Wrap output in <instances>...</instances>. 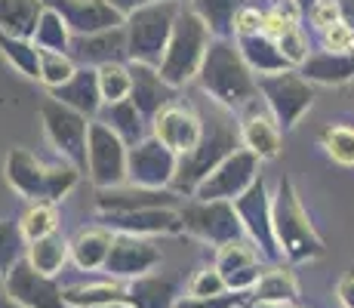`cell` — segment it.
<instances>
[{"label": "cell", "mask_w": 354, "mask_h": 308, "mask_svg": "<svg viewBox=\"0 0 354 308\" xmlns=\"http://www.w3.org/2000/svg\"><path fill=\"white\" fill-rule=\"evenodd\" d=\"M201 120H203L201 139H197V145L188 154H179V170H176L173 185H169L179 197H194L201 182L207 179L228 154H234L237 148H241V129H237L231 111L222 108L219 102H216L209 111H203Z\"/></svg>", "instance_id": "6da1fadb"}, {"label": "cell", "mask_w": 354, "mask_h": 308, "mask_svg": "<svg viewBox=\"0 0 354 308\" xmlns=\"http://www.w3.org/2000/svg\"><path fill=\"white\" fill-rule=\"evenodd\" d=\"M197 80H201V90L213 102H219L222 108H228V111L247 108L259 99L253 68L247 65L241 46L231 44L228 37L209 40V50L203 56Z\"/></svg>", "instance_id": "7a4b0ae2"}, {"label": "cell", "mask_w": 354, "mask_h": 308, "mask_svg": "<svg viewBox=\"0 0 354 308\" xmlns=\"http://www.w3.org/2000/svg\"><path fill=\"white\" fill-rule=\"evenodd\" d=\"M271 222H274V237L277 246H281V256L287 262H311V259L324 256L321 235L311 225V219L296 194V185L287 176L277 182V194L271 197Z\"/></svg>", "instance_id": "3957f363"}, {"label": "cell", "mask_w": 354, "mask_h": 308, "mask_svg": "<svg viewBox=\"0 0 354 308\" xmlns=\"http://www.w3.org/2000/svg\"><path fill=\"white\" fill-rule=\"evenodd\" d=\"M6 182L12 185L16 194H22L25 201H53L59 203L68 191L77 185L80 170H74L71 163H62V167H46L44 161H37L28 148H10L3 163Z\"/></svg>", "instance_id": "277c9868"}, {"label": "cell", "mask_w": 354, "mask_h": 308, "mask_svg": "<svg viewBox=\"0 0 354 308\" xmlns=\"http://www.w3.org/2000/svg\"><path fill=\"white\" fill-rule=\"evenodd\" d=\"M179 10H182L179 0H158V3H148L142 10L129 12L124 19L129 62L160 68L169 34H173V25L179 19Z\"/></svg>", "instance_id": "5b68a950"}, {"label": "cell", "mask_w": 354, "mask_h": 308, "mask_svg": "<svg viewBox=\"0 0 354 308\" xmlns=\"http://www.w3.org/2000/svg\"><path fill=\"white\" fill-rule=\"evenodd\" d=\"M207 50H209L207 22L194 10H179V19L173 25V34H169L167 53H163V62L158 71L163 74L167 84H173L179 90V87H185L188 80L197 78Z\"/></svg>", "instance_id": "8992f818"}, {"label": "cell", "mask_w": 354, "mask_h": 308, "mask_svg": "<svg viewBox=\"0 0 354 308\" xmlns=\"http://www.w3.org/2000/svg\"><path fill=\"white\" fill-rule=\"evenodd\" d=\"M256 87L262 93L265 105H268L271 118L281 127V133H290L302 114L315 105V90L299 71H274V74H259Z\"/></svg>", "instance_id": "52a82bcc"}, {"label": "cell", "mask_w": 354, "mask_h": 308, "mask_svg": "<svg viewBox=\"0 0 354 308\" xmlns=\"http://www.w3.org/2000/svg\"><path fill=\"white\" fill-rule=\"evenodd\" d=\"M179 216H182L185 235L216 246V250L231 241L247 237L241 216H237V210H234V201H197L194 197L185 207H179Z\"/></svg>", "instance_id": "ba28073f"}, {"label": "cell", "mask_w": 354, "mask_h": 308, "mask_svg": "<svg viewBox=\"0 0 354 308\" xmlns=\"http://www.w3.org/2000/svg\"><path fill=\"white\" fill-rule=\"evenodd\" d=\"M40 120H44L46 139L59 148V154L71 163L74 170L86 173V142H90V118L74 108L62 105L59 99H46L40 105Z\"/></svg>", "instance_id": "9c48e42d"}, {"label": "cell", "mask_w": 354, "mask_h": 308, "mask_svg": "<svg viewBox=\"0 0 354 308\" xmlns=\"http://www.w3.org/2000/svg\"><path fill=\"white\" fill-rule=\"evenodd\" d=\"M127 157L129 145L105 127L102 120L90 123V142H86V173L96 188H118L127 182Z\"/></svg>", "instance_id": "30bf717a"}, {"label": "cell", "mask_w": 354, "mask_h": 308, "mask_svg": "<svg viewBox=\"0 0 354 308\" xmlns=\"http://www.w3.org/2000/svg\"><path fill=\"white\" fill-rule=\"evenodd\" d=\"M234 210H237V216H241L247 237L253 241L256 250L262 253L265 262L281 265L283 256H281V246H277V237H274V222H271V194H268V188H265L262 176H259L241 197H234Z\"/></svg>", "instance_id": "8fae6325"}, {"label": "cell", "mask_w": 354, "mask_h": 308, "mask_svg": "<svg viewBox=\"0 0 354 308\" xmlns=\"http://www.w3.org/2000/svg\"><path fill=\"white\" fill-rule=\"evenodd\" d=\"M259 163L262 161L250 148H237L201 182L194 197L197 201H234L259 179Z\"/></svg>", "instance_id": "7c38bea8"}, {"label": "cell", "mask_w": 354, "mask_h": 308, "mask_svg": "<svg viewBox=\"0 0 354 308\" xmlns=\"http://www.w3.org/2000/svg\"><path fill=\"white\" fill-rule=\"evenodd\" d=\"M176 170H179V154L163 145L158 136L142 139L139 145L129 148L127 179L139 188H169Z\"/></svg>", "instance_id": "4fadbf2b"}, {"label": "cell", "mask_w": 354, "mask_h": 308, "mask_svg": "<svg viewBox=\"0 0 354 308\" xmlns=\"http://www.w3.org/2000/svg\"><path fill=\"white\" fill-rule=\"evenodd\" d=\"M6 296L19 308H68L65 290L56 284V278L37 271L28 259H19L3 278Z\"/></svg>", "instance_id": "5bb4252c"}, {"label": "cell", "mask_w": 354, "mask_h": 308, "mask_svg": "<svg viewBox=\"0 0 354 308\" xmlns=\"http://www.w3.org/2000/svg\"><path fill=\"white\" fill-rule=\"evenodd\" d=\"M160 265V250L154 246L148 237L139 235H118L114 231V244L111 253H108L105 271L118 280H133L142 278L148 271H154Z\"/></svg>", "instance_id": "9a60e30c"}, {"label": "cell", "mask_w": 354, "mask_h": 308, "mask_svg": "<svg viewBox=\"0 0 354 308\" xmlns=\"http://www.w3.org/2000/svg\"><path fill=\"white\" fill-rule=\"evenodd\" d=\"M44 3L62 16L71 34H96L124 25V16L108 0H44Z\"/></svg>", "instance_id": "2e32d148"}, {"label": "cell", "mask_w": 354, "mask_h": 308, "mask_svg": "<svg viewBox=\"0 0 354 308\" xmlns=\"http://www.w3.org/2000/svg\"><path fill=\"white\" fill-rule=\"evenodd\" d=\"M102 225L118 235H182V216L176 207H148V210H133V213H105Z\"/></svg>", "instance_id": "e0dca14e"}, {"label": "cell", "mask_w": 354, "mask_h": 308, "mask_svg": "<svg viewBox=\"0 0 354 308\" xmlns=\"http://www.w3.org/2000/svg\"><path fill=\"white\" fill-rule=\"evenodd\" d=\"M129 74H133V87H129V102L142 111V118L151 123L167 105H173L176 99V87L163 80V74L151 65L142 62H127Z\"/></svg>", "instance_id": "ac0fdd59"}, {"label": "cell", "mask_w": 354, "mask_h": 308, "mask_svg": "<svg viewBox=\"0 0 354 308\" xmlns=\"http://www.w3.org/2000/svg\"><path fill=\"white\" fill-rule=\"evenodd\" d=\"M68 56L80 65H108V62H129L127 53V28L118 25V28L108 31H96V34H71V50Z\"/></svg>", "instance_id": "d6986e66"}, {"label": "cell", "mask_w": 354, "mask_h": 308, "mask_svg": "<svg viewBox=\"0 0 354 308\" xmlns=\"http://www.w3.org/2000/svg\"><path fill=\"white\" fill-rule=\"evenodd\" d=\"M151 123H154V136H158L167 148H173L176 154L192 152L197 145V139H201V129H203L201 114H194L192 108H185V105H167Z\"/></svg>", "instance_id": "ffe728a7"}, {"label": "cell", "mask_w": 354, "mask_h": 308, "mask_svg": "<svg viewBox=\"0 0 354 308\" xmlns=\"http://www.w3.org/2000/svg\"><path fill=\"white\" fill-rule=\"evenodd\" d=\"M179 194L173 188H99L96 210L105 213H133V210H148V207H176Z\"/></svg>", "instance_id": "44dd1931"}, {"label": "cell", "mask_w": 354, "mask_h": 308, "mask_svg": "<svg viewBox=\"0 0 354 308\" xmlns=\"http://www.w3.org/2000/svg\"><path fill=\"white\" fill-rule=\"evenodd\" d=\"M53 99H59L62 105L74 108V111L86 114V118H96L102 111V90H99V68H90V65H80L74 71V78L68 84L50 90Z\"/></svg>", "instance_id": "7402d4cb"}, {"label": "cell", "mask_w": 354, "mask_h": 308, "mask_svg": "<svg viewBox=\"0 0 354 308\" xmlns=\"http://www.w3.org/2000/svg\"><path fill=\"white\" fill-rule=\"evenodd\" d=\"M179 280L167 275H142L127 284V302L133 308H176L179 302Z\"/></svg>", "instance_id": "603a6c76"}, {"label": "cell", "mask_w": 354, "mask_h": 308, "mask_svg": "<svg viewBox=\"0 0 354 308\" xmlns=\"http://www.w3.org/2000/svg\"><path fill=\"white\" fill-rule=\"evenodd\" d=\"M299 74H302L308 84H348L354 80V50L348 53H311L308 59L299 65Z\"/></svg>", "instance_id": "cb8c5ba5"}, {"label": "cell", "mask_w": 354, "mask_h": 308, "mask_svg": "<svg viewBox=\"0 0 354 308\" xmlns=\"http://www.w3.org/2000/svg\"><path fill=\"white\" fill-rule=\"evenodd\" d=\"M296 299H299V284L292 278V271L281 269V265H271V269L262 271L259 284L250 290L247 302L268 308V305H296Z\"/></svg>", "instance_id": "d4e9b609"}, {"label": "cell", "mask_w": 354, "mask_h": 308, "mask_svg": "<svg viewBox=\"0 0 354 308\" xmlns=\"http://www.w3.org/2000/svg\"><path fill=\"white\" fill-rule=\"evenodd\" d=\"M111 244H114V231L105 228V225L77 231V237L71 241V259H74V265H77L80 271L105 269L108 253H111Z\"/></svg>", "instance_id": "484cf974"}, {"label": "cell", "mask_w": 354, "mask_h": 308, "mask_svg": "<svg viewBox=\"0 0 354 308\" xmlns=\"http://www.w3.org/2000/svg\"><path fill=\"white\" fill-rule=\"evenodd\" d=\"M237 46H241L243 59L256 74H274L292 68L277 46V40H271L268 34H243V37H237Z\"/></svg>", "instance_id": "4316f807"}, {"label": "cell", "mask_w": 354, "mask_h": 308, "mask_svg": "<svg viewBox=\"0 0 354 308\" xmlns=\"http://www.w3.org/2000/svg\"><path fill=\"white\" fill-rule=\"evenodd\" d=\"M241 142L259 161H271L281 154V127L268 114H250L241 127Z\"/></svg>", "instance_id": "83f0119b"}, {"label": "cell", "mask_w": 354, "mask_h": 308, "mask_svg": "<svg viewBox=\"0 0 354 308\" xmlns=\"http://www.w3.org/2000/svg\"><path fill=\"white\" fill-rule=\"evenodd\" d=\"M44 10V0H0V31L31 40Z\"/></svg>", "instance_id": "f1b7e54d"}, {"label": "cell", "mask_w": 354, "mask_h": 308, "mask_svg": "<svg viewBox=\"0 0 354 308\" xmlns=\"http://www.w3.org/2000/svg\"><path fill=\"white\" fill-rule=\"evenodd\" d=\"M102 123H105V127H111L129 148L139 145V142L145 139V127H148V120L142 118V111L129 99L111 102V105H102Z\"/></svg>", "instance_id": "f546056e"}, {"label": "cell", "mask_w": 354, "mask_h": 308, "mask_svg": "<svg viewBox=\"0 0 354 308\" xmlns=\"http://www.w3.org/2000/svg\"><path fill=\"white\" fill-rule=\"evenodd\" d=\"M25 259H28V262L37 271L56 278L59 271H62V265L71 259V241H65L59 231H53V235L31 241L28 244V253H25Z\"/></svg>", "instance_id": "4dcf8cb0"}, {"label": "cell", "mask_w": 354, "mask_h": 308, "mask_svg": "<svg viewBox=\"0 0 354 308\" xmlns=\"http://www.w3.org/2000/svg\"><path fill=\"white\" fill-rule=\"evenodd\" d=\"M68 308H96L108 302H127V284L102 280V284H80L65 290Z\"/></svg>", "instance_id": "1f68e13d"}, {"label": "cell", "mask_w": 354, "mask_h": 308, "mask_svg": "<svg viewBox=\"0 0 354 308\" xmlns=\"http://www.w3.org/2000/svg\"><path fill=\"white\" fill-rule=\"evenodd\" d=\"M0 53L10 62L12 68L25 74L31 80H40V50L34 46V40L28 37H12V34L0 31Z\"/></svg>", "instance_id": "d6a6232c"}, {"label": "cell", "mask_w": 354, "mask_h": 308, "mask_svg": "<svg viewBox=\"0 0 354 308\" xmlns=\"http://www.w3.org/2000/svg\"><path fill=\"white\" fill-rule=\"evenodd\" d=\"M192 10L207 22L209 34L228 37L234 34V16L241 10V0H192Z\"/></svg>", "instance_id": "836d02e7"}, {"label": "cell", "mask_w": 354, "mask_h": 308, "mask_svg": "<svg viewBox=\"0 0 354 308\" xmlns=\"http://www.w3.org/2000/svg\"><path fill=\"white\" fill-rule=\"evenodd\" d=\"M31 40H34L37 50H53V53H68L71 50V31H68V25L62 22V16L53 12L50 6H46L44 16H40L37 31H34Z\"/></svg>", "instance_id": "e575fe53"}, {"label": "cell", "mask_w": 354, "mask_h": 308, "mask_svg": "<svg viewBox=\"0 0 354 308\" xmlns=\"http://www.w3.org/2000/svg\"><path fill=\"white\" fill-rule=\"evenodd\" d=\"M250 265H262V253L256 250L250 237L231 241L216 250V269L222 271V278L234 275V271H241V269H250Z\"/></svg>", "instance_id": "d590c367"}, {"label": "cell", "mask_w": 354, "mask_h": 308, "mask_svg": "<svg viewBox=\"0 0 354 308\" xmlns=\"http://www.w3.org/2000/svg\"><path fill=\"white\" fill-rule=\"evenodd\" d=\"M19 225H22V235L25 241H37V237H46L53 235V231H59V210L53 201H34L28 210H25V216L19 219Z\"/></svg>", "instance_id": "8d00e7d4"}, {"label": "cell", "mask_w": 354, "mask_h": 308, "mask_svg": "<svg viewBox=\"0 0 354 308\" xmlns=\"http://www.w3.org/2000/svg\"><path fill=\"white\" fill-rule=\"evenodd\" d=\"M129 87H133L129 65H124V62H108V65H99V90H102V102H105V105L120 102V99H129Z\"/></svg>", "instance_id": "74e56055"}, {"label": "cell", "mask_w": 354, "mask_h": 308, "mask_svg": "<svg viewBox=\"0 0 354 308\" xmlns=\"http://www.w3.org/2000/svg\"><path fill=\"white\" fill-rule=\"evenodd\" d=\"M25 253H28V241L22 235V225L0 219V278L10 275V269L19 259H25Z\"/></svg>", "instance_id": "f35d334b"}, {"label": "cell", "mask_w": 354, "mask_h": 308, "mask_svg": "<svg viewBox=\"0 0 354 308\" xmlns=\"http://www.w3.org/2000/svg\"><path fill=\"white\" fill-rule=\"evenodd\" d=\"M77 65L68 53H53V50H40V84H46V90L68 84L74 78Z\"/></svg>", "instance_id": "ab89813d"}, {"label": "cell", "mask_w": 354, "mask_h": 308, "mask_svg": "<svg viewBox=\"0 0 354 308\" xmlns=\"http://www.w3.org/2000/svg\"><path fill=\"white\" fill-rule=\"evenodd\" d=\"M321 145L336 163L354 167V129L351 127H326L321 133Z\"/></svg>", "instance_id": "60d3db41"}, {"label": "cell", "mask_w": 354, "mask_h": 308, "mask_svg": "<svg viewBox=\"0 0 354 308\" xmlns=\"http://www.w3.org/2000/svg\"><path fill=\"white\" fill-rule=\"evenodd\" d=\"M222 293H228V284H225V278H222V271L216 269V265L213 269H201L192 278V284H188V296H197V299L222 296Z\"/></svg>", "instance_id": "b9f144b4"}, {"label": "cell", "mask_w": 354, "mask_h": 308, "mask_svg": "<svg viewBox=\"0 0 354 308\" xmlns=\"http://www.w3.org/2000/svg\"><path fill=\"white\" fill-rule=\"evenodd\" d=\"M277 46H281V53L287 56L290 65H302V62L311 56L308 53V37H305V31L299 28V25H292L290 31H283L281 37H277Z\"/></svg>", "instance_id": "7bdbcfd3"}, {"label": "cell", "mask_w": 354, "mask_h": 308, "mask_svg": "<svg viewBox=\"0 0 354 308\" xmlns=\"http://www.w3.org/2000/svg\"><path fill=\"white\" fill-rule=\"evenodd\" d=\"M247 296L250 293H222V296H182L179 302H176V308H237V305H247Z\"/></svg>", "instance_id": "ee69618b"}, {"label": "cell", "mask_w": 354, "mask_h": 308, "mask_svg": "<svg viewBox=\"0 0 354 308\" xmlns=\"http://www.w3.org/2000/svg\"><path fill=\"white\" fill-rule=\"evenodd\" d=\"M321 40H324V46L330 53L354 50V31L345 22H333V25H326V28H321Z\"/></svg>", "instance_id": "f6af8a7d"}, {"label": "cell", "mask_w": 354, "mask_h": 308, "mask_svg": "<svg viewBox=\"0 0 354 308\" xmlns=\"http://www.w3.org/2000/svg\"><path fill=\"white\" fill-rule=\"evenodd\" d=\"M262 25H265V12L259 10H250V6H241L234 16V34L243 37V34H262Z\"/></svg>", "instance_id": "bcb514c9"}, {"label": "cell", "mask_w": 354, "mask_h": 308, "mask_svg": "<svg viewBox=\"0 0 354 308\" xmlns=\"http://www.w3.org/2000/svg\"><path fill=\"white\" fill-rule=\"evenodd\" d=\"M308 16H311V22H315L317 28H326V25H333V22H342V19H339V3L336 0H317L315 10H311Z\"/></svg>", "instance_id": "7dc6e473"}, {"label": "cell", "mask_w": 354, "mask_h": 308, "mask_svg": "<svg viewBox=\"0 0 354 308\" xmlns=\"http://www.w3.org/2000/svg\"><path fill=\"white\" fill-rule=\"evenodd\" d=\"M336 296H339V302H342V308H354V269L342 275V280H339V287H336Z\"/></svg>", "instance_id": "c3c4849f"}, {"label": "cell", "mask_w": 354, "mask_h": 308, "mask_svg": "<svg viewBox=\"0 0 354 308\" xmlns=\"http://www.w3.org/2000/svg\"><path fill=\"white\" fill-rule=\"evenodd\" d=\"M108 3L114 6V10L120 12V16H129V12H136V10H142V6H148V3H158V0H108Z\"/></svg>", "instance_id": "681fc988"}, {"label": "cell", "mask_w": 354, "mask_h": 308, "mask_svg": "<svg viewBox=\"0 0 354 308\" xmlns=\"http://www.w3.org/2000/svg\"><path fill=\"white\" fill-rule=\"evenodd\" d=\"M339 3V19L354 31V0H336Z\"/></svg>", "instance_id": "f907efd6"}, {"label": "cell", "mask_w": 354, "mask_h": 308, "mask_svg": "<svg viewBox=\"0 0 354 308\" xmlns=\"http://www.w3.org/2000/svg\"><path fill=\"white\" fill-rule=\"evenodd\" d=\"M315 3H317V0H292V6H296L299 12H311V10H315Z\"/></svg>", "instance_id": "816d5d0a"}, {"label": "cell", "mask_w": 354, "mask_h": 308, "mask_svg": "<svg viewBox=\"0 0 354 308\" xmlns=\"http://www.w3.org/2000/svg\"><path fill=\"white\" fill-rule=\"evenodd\" d=\"M0 308H19L10 296H6V287H0Z\"/></svg>", "instance_id": "f5cc1de1"}, {"label": "cell", "mask_w": 354, "mask_h": 308, "mask_svg": "<svg viewBox=\"0 0 354 308\" xmlns=\"http://www.w3.org/2000/svg\"><path fill=\"white\" fill-rule=\"evenodd\" d=\"M96 308H133L129 302H108V305H96Z\"/></svg>", "instance_id": "db71d44e"}, {"label": "cell", "mask_w": 354, "mask_h": 308, "mask_svg": "<svg viewBox=\"0 0 354 308\" xmlns=\"http://www.w3.org/2000/svg\"><path fill=\"white\" fill-rule=\"evenodd\" d=\"M268 308H296V305H268Z\"/></svg>", "instance_id": "11a10c76"}, {"label": "cell", "mask_w": 354, "mask_h": 308, "mask_svg": "<svg viewBox=\"0 0 354 308\" xmlns=\"http://www.w3.org/2000/svg\"><path fill=\"white\" fill-rule=\"evenodd\" d=\"M237 308H250V305H237Z\"/></svg>", "instance_id": "9f6ffc18"}]
</instances>
